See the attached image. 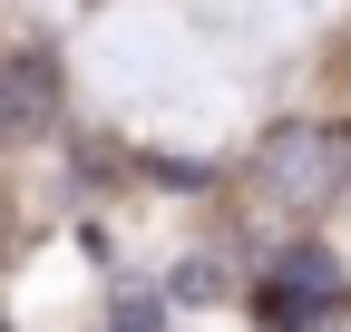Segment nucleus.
Masks as SVG:
<instances>
[{"mask_svg":"<svg viewBox=\"0 0 351 332\" xmlns=\"http://www.w3.org/2000/svg\"><path fill=\"white\" fill-rule=\"evenodd\" d=\"M254 166H263V186L283 205H332L351 186V128H332V117H283Z\"/></svg>","mask_w":351,"mask_h":332,"instance_id":"nucleus-1","label":"nucleus"},{"mask_svg":"<svg viewBox=\"0 0 351 332\" xmlns=\"http://www.w3.org/2000/svg\"><path fill=\"white\" fill-rule=\"evenodd\" d=\"M59 117V59L49 49H0V147L49 137Z\"/></svg>","mask_w":351,"mask_h":332,"instance_id":"nucleus-2","label":"nucleus"}]
</instances>
